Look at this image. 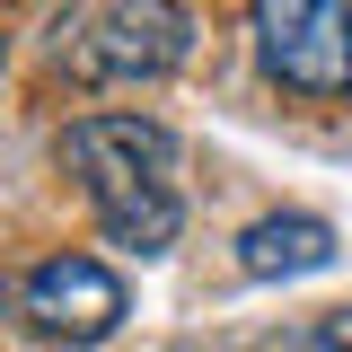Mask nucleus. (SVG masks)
<instances>
[{"instance_id":"1","label":"nucleus","mask_w":352,"mask_h":352,"mask_svg":"<svg viewBox=\"0 0 352 352\" xmlns=\"http://www.w3.org/2000/svg\"><path fill=\"white\" fill-rule=\"evenodd\" d=\"M62 168L80 176L97 229L132 247V256H168L176 229H185V150L159 115H80L62 132Z\"/></svg>"},{"instance_id":"2","label":"nucleus","mask_w":352,"mask_h":352,"mask_svg":"<svg viewBox=\"0 0 352 352\" xmlns=\"http://www.w3.org/2000/svg\"><path fill=\"white\" fill-rule=\"evenodd\" d=\"M53 53L88 88H150L194 53V18L176 0H80L53 27Z\"/></svg>"},{"instance_id":"3","label":"nucleus","mask_w":352,"mask_h":352,"mask_svg":"<svg viewBox=\"0 0 352 352\" xmlns=\"http://www.w3.org/2000/svg\"><path fill=\"white\" fill-rule=\"evenodd\" d=\"M247 18H256L264 71L291 97L308 106L352 97V0H247Z\"/></svg>"},{"instance_id":"4","label":"nucleus","mask_w":352,"mask_h":352,"mask_svg":"<svg viewBox=\"0 0 352 352\" xmlns=\"http://www.w3.org/2000/svg\"><path fill=\"white\" fill-rule=\"evenodd\" d=\"M9 308L36 326L44 344H71V352H88V344H106L115 326L132 317V291H124V273L115 264H97V256H36L27 273H18V291H9Z\"/></svg>"},{"instance_id":"5","label":"nucleus","mask_w":352,"mask_h":352,"mask_svg":"<svg viewBox=\"0 0 352 352\" xmlns=\"http://www.w3.org/2000/svg\"><path fill=\"white\" fill-rule=\"evenodd\" d=\"M335 264V229L317 212H264L256 229H238V273L247 282H300Z\"/></svg>"},{"instance_id":"6","label":"nucleus","mask_w":352,"mask_h":352,"mask_svg":"<svg viewBox=\"0 0 352 352\" xmlns=\"http://www.w3.org/2000/svg\"><path fill=\"white\" fill-rule=\"evenodd\" d=\"M317 344H326V352H352V308H335V317L317 326Z\"/></svg>"},{"instance_id":"7","label":"nucleus","mask_w":352,"mask_h":352,"mask_svg":"<svg viewBox=\"0 0 352 352\" xmlns=\"http://www.w3.org/2000/svg\"><path fill=\"white\" fill-rule=\"evenodd\" d=\"M256 352H326V344H317V335H264Z\"/></svg>"},{"instance_id":"8","label":"nucleus","mask_w":352,"mask_h":352,"mask_svg":"<svg viewBox=\"0 0 352 352\" xmlns=\"http://www.w3.org/2000/svg\"><path fill=\"white\" fill-rule=\"evenodd\" d=\"M168 352H203V344H168Z\"/></svg>"},{"instance_id":"9","label":"nucleus","mask_w":352,"mask_h":352,"mask_svg":"<svg viewBox=\"0 0 352 352\" xmlns=\"http://www.w3.org/2000/svg\"><path fill=\"white\" fill-rule=\"evenodd\" d=\"M0 62H9V36H0Z\"/></svg>"}]
</instances>
